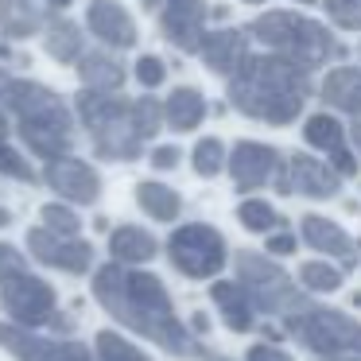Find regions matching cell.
Wrapping results in <instances>:
<instances>
[{
    "instance_id": "cell-1",
    "label": "cell",
    "mask_w": 361,
    "mask_h": 361,
    "mask_svg": "<svg viewBox=\"0 0 361 361\" xmlns=\"http://www.w3.org/2000/svg\"><path fill=\"white\" fill-rule=\"evenodd\" d=\"M94 299L121 326L136 330L140 338L156 342L159 350L175 353V357H202V345L195 342V330L183 326V319L175 314V303L159 276L140 272V268H125L113 260V264L94 272Z\"/></svg>"
},
{
    "instance_id": "cell-2",
    "label": "cell",
    "mask_w": 361,
    "mask_h": 361,
    "mask_svg": "<svg viewBox=\"0 0 361 361\" xmlns=\"http://www.w3.org/2000/svg\"><path fill=\"white\" fill-rule=\"evenodd\" d=\"M311 97V71L283 55H257L229 78V105L264 125H291Z\"/></svg>"
},
{
    "instance_id": "cell-3",
    "label": "cell",
    "mask_w": 361,
    "mask_h": 361,
    "mask_svg": "<svg viewBox=\"0 0 361 361\" xmlns=\"http://www.w3.org/2000/svg\"><path fill=\"white\" fill-rule=\"evenodd\" d=\"M249 35L264 43L272 55H283L291 63L307 66V71L326 66L330 59L342 55L330 27L311 16H299V12H264V16H257L249 24Z\"/></svg>"
},
{
    "instance_id": "cell-4",
    "label": "cell",
    "mask_w": 361,
    "mask_h": 361,
    "mask_svg": "<svg viewBox=\"0 0 361 361\" xmlns=\"http://www.w3.org/2000/svg\"><path fill=\"white\" fill-rule=\"evenodd\" d=\"M78 117L90 128L94 152L113 164H128L144 152V136L136 128L133 102L113 94H97V90H82L78 94Z\"/></svg>"
},
{
    "instance_id": "cell-5",
    "label": "cell",
    "mask_w": 361,
    "mask_h": 361,
    "mask_svg": "<svg viewBox=\"0 0 361 361\" xmlns=\"http://www.w3.org/2000/svg\"><path fill=\"white\" fill-rule=\"evenodd\" d=\"M233 268H237V283L249 291L252 307H257L260 314L291 319V314H299V311L311 307V299H307L311 291H307L303 283L295 288V280H291V276L283 272L272 257H264V252L241 249L233 257Z\"/></svg>"
},
{
    "instance_id": "cell-6",
    "label": "cell",
    "mask_w": 361,
    "mask_h": 361,
    "mask_svg": "<svg viewBox=\"0 0 361 361\" xmlns=\"http://www.w3.org/2000/svg\"><path fill=\"white\" fill-rule=\"evenodd\" d=\"M288 338H295L303 350L314 357H345V353H361V322L334 307H307V311L283 319Z\"/></svg>"
},
{
    "instance_id": "cell-7",
    "label": "cell",
    "mask_w": 361,
    "mask_h": 361,
    "mask_svg": "<svg viewBox=\"0 0 361 361\" xmlns=\"http://www.w3.org/2000/svg\"><path fill=\"white\" fill-rule=\"evenodd\" d=\"M167 260H171L187 280H214V276L226 268L229 249H226V237L214 226L190 221V226H179L171 233V241H167Z\"/></svg>"
},
{
    "instance_id": "cell-8",
    "label": "cell",
    "mask_w": 361,
    "mask_h": 361,
    "mask_svg": "<svg viewBox=\"0 0 361 361\" xmlns=\"http://www.w3.org/2000/svg\"><path fill=\"white\" fill-rule=\"evenodd\" d=\"M0 303L20 326H47L55 319V288L39 276H32L27 268L0 276Z\"/></svg>"
},
{
    "instance_id": "cell-9",
    "label": "cell",
    "mask_w": 361,
    "mask_h": 361,
    "mask_svg": "<svg viewBox=\"0 0 361 361\" xmlns=\"http://www.w3.org/2000/svg\"><path fill=\"white\" fill-rule=\"evenodd\" d=\"M0 350H8L16 361H97L90 345L43 338L32 326H20V322H0Z\"/></svg>"
},
{
    "instance_id": "cell-10",
    "label": "cell",
    "mask_w": 361,
    "mask_h": 361,
    "mask_svg": "<svg viewBox=\"0 0 361 361\" xmlns=\"http://www.w3.org/2000/svg\"><path fill=\"white\" fill-rule=\"evenodd\" d=\"M27 249L39 264L47 268H59V272H71V276H82L94 268V245L90 241H78V237H63V233H51L47 226L32 229L27 233Z\"/></svg>"
},
{
    "instance_id": "cell-11",
    "label": "cell",
    "mask_w": 361,
    "mask_h": 361,
    "mask_svg": "<svg viewBox=\"0 0 361 361\" xmlns=\"http://www.w3.org/2000/svg\"><path fill=\"white\" fill-rule=\"evenodd\" d=\"M159 27L171 47L198 55L206 39V0H159Z\"/></svg>"
},
{
    "instance_id": "cell-12",
    "label": "cell",
    "mask_w": 361,
    "mask_h": 361,
    "mask_svg": "<svg viewBox=\"0 0 361 361\" xmlns=\"http://www.w3.org/2000/svg\"><path fill=\"white\" fill-rule=\"evenodd\" d=\"M288 159L272 148V144H257V140H241L229 152V171H233V187L237 190H260L268 183H276V175L283 171Z\"/></svg>"
},
{
    "instance_id": "cell-13",
    "label": "cell",
    "mask_w": 361,
    "mask_h": 361,
    "mask_svg": "<svg viewBox=\"0 0 361 361\" xmlns=\"http://www.w3.org/2000/svg\"><path fill=\"white\" fill-rule=\"evenodd\" d=\"M47 187L55 190L63 202H78V206H94L97 195H102V179L97 171L86 164V159H74V156H59L47 164L43 171Z\"/></svg>"
},
{
    "instance_id": "cell-14",
    "label": "cell",
    "mask_w": 361,
    "mask_h": 361,
    "mask_svg": "<svg viewBox=\"0 0 361 361\" xmlns=\"http://www.w3.org/2000/svg\"><path fill=\"white\" fill-rule=\"evenodd\" d=\"M283 179H288V195H303V198H334L342 190V175L322 159L303 156V152L283 164Z\"/></svg>"
},
{
    "instance_id": "cell-15",
    "label": "cell",
    "mask_w": 361,
    "mask_h": 361,
    "mask_svg": "<svg viewBox=\"0 0 361 361\" xmlns=\"http://www.w3.org/2000/svg\"><path fill=\"white\" fill-rule=\"evenodd\" d=\"M86 27L94 32V39H102L113 51L136 47V24L117 0H94L86 8Z\"/></svg>"
},
{
    "instance_id": "cell-16",
    "label": "cell",
    "mask_w": 361,
    "mask_h": 361,
    "mask_svg": "<svg viewBox=\"0 0 361 361\" xmlns=\"http://www.w3.org/2000/svg\"><path fill=\"white\" fill-rule=\"evenodd\" d=\"M202 63L210 66L214 74H221V78H233L237 71L245 66V59H249V35L245 32H233V27H221V32H206L202 39Z\"/></svg>"
},
{
    "instance_id": "cell-17",
    "label": "cell",
    "mask_w": 361,
    "mask_h": 361,
    "mask_svg": "<svg viewBox=\"0 0 361 361\" xmlns=\"http://www.w3.org/2000/svg\"><path fill=\"white\" fill-rule=\"evenodd\" d=\"M299 237H303L314 252H322L326 260H353L357 257V241H353L338 221L319 218V214H307V218L299 221Z\"/></svg>"
},
{
    "instance_id": "cell-18",
    "label": "cell",
    "mask_w": 361,
    "mask_h": 361,
    "mask_svg": "<svg viewBox=\"0 0 361 361\" xmlns=\"http://www.w3.org/2000/svg\"><path fill=\"white\" fill-rule=\"evenodd\" d=\"M210 299H214V307H218L221 322H226L233 334H249V330L257 326V314L260 311L252 307L249 291H245L237 280H218L210 288Z\"/></svg>"
},
{
    "instance_id": "cell-19",
    "label": "cell",
    "mask_w": 361,
    "mask_h": 361,
    "mask_svg": "<svg viewBox=\"0 0 361 361\" xmlns=\"http://www.w3.org/2000/svg\"><path fill=\"white\" fill-rule=\"evenodd\" d=\"M78 78L86 90H97V94H117L125 86V63L113 59L109 51H86L78 59Z\"/></svg>"
},
{
    "instance_id": "cell-20",
    "label": "cell",
    "mask_w": 361,
    "mask_h": 361,
    "mask_svg": "<svg viewBox=\"0 0 361 361\" xmlns=\"http://www.w3.org/2000/svg\"><path fill=\"white\" fill-rule=\"evenodd\" d=\"M322 102L338 113L357 117L361 113V71L357 66H338V71H330L326 82H322Z\"/></svg>"
},
{
    "instance_id": "cell-21",
    "label": "cell",
    "mask_w": 361,
    "mask_h": 361,
    "mask_svg": "<svg viewBox=\"0 0 361 361\" xmlns=\"http://www.w3.org/2000/svg\"><path fill=\"white\" fill-rule=\"evenodd\" d=\"M109 252H113L117 264L128 268V264H148V260L159 252V245H156V237H152L148 229H140V226H117L113 237H109Z\"/></svg>"
},
{
    "instance_id": "cell-22",
    "label": "cell",
    "mask_w": 361,
    "mask_h": 361,
    "mask_svg": "<svg viewBox=\"0 0 361 361\" xmlns=\"http://www.w3.org/2000/svg\"><path fill=\"white\" fill-rule=\"evenodd\" d=\"M206 117V97L198 94L195 86H179L171 90V97L164 102V121L175 128V133H195Z\"/></svg>"
},
{
    "instance_id": "cell-23",
    "label": "cell",
    "mask_w": 361,
    "mask_h": 361,
    "mask_svg": "<svg viewBox=\"0 0 361 361\" xmlns=\"http://www.w3.org/2000/svg\"><path fill=\"white\" fill-rule=\"evenodd\" d=\"M43 27V12L32 0H0V32L8 39H32Z\"/></svg>"
},
{
    "instance_id": "cell-24",
    "label": "cell",
    "mask_w": 361,
    "mask_h": 361,
    "mask_svg": "<svg viewBox=\"0 0 361 361\" xmlns=\"http://www.w3.org/2000/svg\"><path fill=\"white\" fill-rule=\"evenodd\" d=\"M43 47H47L51 59H59V63H78L82 55H86V39H82V27L71 24V20L55 16L47 24V35H43Z\"/></svg>"
},
{
    "instance_id": "cell-25",
    "label": "cell",
    "mask_w": 361,
    "mask_h": 361,
    "mask_svg": "<svg viewBox=\"0 0 361 361\" xmlns=\"http://www.w3.org/2000/svg\"><path fill=\"white\" fill-rule=\"evenodd\" d=\"M136 202H140V210L156 221H175L183 210L179 190L164 187V183H140V187H136Z\"/></svg>"
},
{
    "instance_id": "cell-26",
    "label": "cell",
    "mask_w": 361,
    "mask_h": 361,
    "mask_svg": "<svg viewBox=\"0 0 361 361\" xmlns=\"http://www.w3.org/2000/svg\"><path fill=\"white\" fill-rule=\"evenodd\" d=\"M303 140L311 144V148L326 152V156H338V152H345V128H342V121L330 117V113H314L303 125Z\"/></svg>"
},
{
    "instance_id": "cell-27",
    "label": "cell",
    "mask_w": 361,
    "mask_h": 361,
    "mask_svg": "<svg viewBox=\"0 0 361 361\" xmlns=\"http://www.w3.org/2000/svg\"><path fill=\"white\" fill-rule=\"evenodd\" d=\"M299 283L311 295H330V291H338L345 283V272L334 260H307V264H299Z\"/></svg>"
},
{
    "instance_id": "cell-28",
    "label": "cell",
    "mask_w": 361,
    "mask_h": 361,
    "mask_svg": "<svg viewBox=\"0 0 361 361\" xmlns=\"http://www.w3.org/2000/svg\"><path fill=\"white\" fill-rule=\"evenodd\" d=\"M237 221H241L249 233H276V229L283 226L280 210H276L272 202H264V198H245V202L237 206Z\"/></svg>"
},
{
    "instance_id": "cell-29",
    "label": "cell",
    "mask_w": 361,
    "mask_h": 361,
    "mask_svg": "<svg viewBox=\"0 0 361 361\" xmlns=\"http://www.w3.org/2000/svg\"><path fill=\"white\" fill-rule=\"evenodd\" d=\"M94 350H97V361H152L140 345H133L125 334H117V330H102Z\"/></svg>"
},
{
    "instance_id": "cell-30",
    "label": "cell",
    "mask_w": 361,
    "mask_h": 361,
    "mask_svg": "<svg viewBox=\"0 0 361 361\" xmlns=\"http://www.w3.org/2000/svg\"><path fill=\"white\" fill-rule=\"evenodd\" d=\"M0 175H12V179H20V183L35 179V167L8 144V117H4V109H0Z\"/></svg>"
},
{
    "instance_id": "cell-31",
    "label": "cell",
    "mask_w": 361,
    "mask_h": 361,
    "mask_svg": "<svg viewBox=\"0 0 361 361\" xmlns=\"http://www.w3.org/2000/svg\"><path fill=\"white\" fill-rule=\"evenodd\" d=\"M190 164H195V171L202 175V179H214V175H218L221 167L229 164L226 144H221L218 136H206V140H198L195 152H190Z\"/></svg>"
},
{
    "instance_id": "cell-32",
    "label": "cell",
    "mask_w": 361,
    "mask_h": 361,
    "mask_svg": "<svg viewBox=\"0 0 361 361\" xmlns=\"http://www.w3.org/2000/svg\"><path fill=\"white\" fill-rule=\"evenodd\" d=\"M133 117H136L140 136H144V140H152V136L159 133V125H164V105H159L156 97H136V102H133Z\"/></svg>"
},
{
    "instance_id": "cell-33",
    "label": "cell",
    "mask_w": 361,
    "mask_h": 361,
    "mask_svg": "<svg viewBox=\"0 0 361 361\" xmlns=\"http://www.w3.org/2000/svg\"><path fill=\"white\" fill-rule=\"evenodd\" d=\"M43 226H47L51 233L78 237L82 221H78V214H74L71 206H63V202H47V206H43Z\"/></svg>"
},
{
    "instance_id": "cell-34",
    "label": "cell",
    "mask_w": 361,
    "mask_h": 361,
    "mask_svg": "<svg viewBox=\"0 0 361 361\" xmlns=\"http://www.w3.org/2000/svg\"><path fill=\"white\" fill-rule=\"evenodd\" d=\"M330 12V20H334L338 27H345V32H357L361 27V0H322Z\"/></svg>"
},
{
    "instance_id": "cell-35",
    "label": "cell",
    "mask_w": 361,
    "mask_h": 361,
    "mask_svg": "<svg viewBox=\"0 0 361 361\" xmlns=\"http://www.w3.org/2000/svg\"><path fill=\"white\" fill-rule=\"evenodd\" d=\"M164 78H167V66H164V59H156V55H144L140 63H136V82H140L144 90H156V86H164Z\"/></svg>"
},
{
    "instance_id": "cell-36",
    "label": "cell",
    "mask_w": 361,
    "mask_h": 361,
    "mask_svg": "<svg viewBox=\"0 0 361 361\" xmlns=\"http://www.w3.org/2000/svg\"><path fill=\"white\" fill-rule=\"evenodd\" d=\"M295 233H288V229H276L272 237L264 241V249L272 252V257H295Z\"/></svg>"
},
{
    "instance_id": "cell-37",
    "label": "cell",
    "mask_w": 361,
    "mask_h": 361,
    "mask_svg": "<svg viewBox=\"0 0 361 361\" xmlns=\"http://www.w3.org/2000/svg\"><path fill=\"white\" fill-rule=\"evenodd\" d=\"M27 260L20 249H12L8 241H0V276H12V272H24Z\"/></svg>"
},
{
    "instance_id": "cell-38",
    "label": "cell",
    "mask_w": 361,
    "mask_h": 361,
    "mask_svg": "<svg viewBox=\"0 0 361 361\" xmlns=\"http://www.w3.org/2000/svg\"><path fill=\"white\" fill-rule=\"evenodd\" d=\"M179 159H183V152L175 148V144H159V148L152 152V167H156V171H175Z\"/></svg>"
},
{
    "instance_id": "cell-39",
    "label": "cell",
    "mask_w": 361,
    "mask_h": 361,
    "mask_svg": "<svg viewBox=\"0 0 361 361\" xmlns=\"http://www.w3.org/2000/svg\"><path fill=\"white\" fill-rule=\"evenodd\" d=\"M245 361H295V357H288L276 342H257V345H249Z\"/></svg>"
},
{
    "instance_id": "cell-40",
    "label": "cell",
    "mask_w": 361,
    "mask_h": 361,
    "mask_svg": "<svg viewBox=\"0 0 361 361\" xmlns=\"http://www.w3.org/2000/svg\"><path fill=\"white\" fill-rule=\"evenodd\" d=\"M190 330H195V334H206V330H210V319H206L202 311H198V314H190Z\"/></svg>"
},
{
    "instance_id": "cell-41",
    "label": "cell",
    "mask_w": 361,
    "mask_h": 361,
    "mask_svg": "<svg viewBox=\"0 0 361 361\" xmlns=\"http://www.w3.org/2000/svg\"><path fill=\"white\" fill-rule=\"evenodd\" d=\"M350 136H353V144H357V152H361V113L353 117V125H350Z\"/></svg>"
},
{
    "instance_id": "cell-42",
    "label": "cell",
    "mask_w": 361,
    "mask_h": 361,
    "mask_svg": "<svg viewBox=\"0 0 361 361\" xmlns=\"http://www.w3.org/2000/svg\"><path fill=\"white\" fill-rule=\"evenodd\" d=\"M202 361H233V357H226V353H210V350H202Z\"/></svg>"
},
{
    "instance_id": "cell-43",
    "label": "cell",
    "mask_w": 361,
    "mask_h": 361,
    "mask_svg": "<svg viewBox=\"0 0 361 361\" xmlns=\"http://www.w3.org/2000/svg\"><path fill=\"white\" fill-rule=\"evenodd\" d=\"M319 361H361V353H345V357H319Z\"/></svg>"
},
{
    "instance_id": "cell-44",
    "label": "cell",
    "mask_w": 361,
    "mask_h": 361,
    "mask_svg": "<svg viewBox=\"0 0 361 361\" xmlns=\"http://www.w3.org/2000/svg\"><path fill=\"white\" fill-rule=\"evenodd\" d=\"M8 221H12V214H8V210H0V229L8 226Z\"/></svg>"
},
{
    "instance_id": "cell-45",
    "label": "cell",
    "mask_w": 361,
    "mask_h": 361,
    "mask_svg": "<svg viewBox=\"0 0 361 361\" xmlns=\"http://www.w3.org/2000/svg\"><path fill=\"white\" fill-rule=\"evenodd\" d=\"M51 8H66V4H71V0H47Z\"/></svg>"
},
{
    "instance_id": "cell-46",
    "label": "cell",
    "mask_w": 361,
    "mask_h": 361,
    "mask_svg": "<svg viewBox=\"0 0 361 361\" xmlns=\"http://www.w3.org/2000/svg\"><path fill=\"white\" fill-rule=\"evenodd\" d=\"M245 4H264V0H245ZM295 4H311V0H295Z\"/></svg>"
}]
</instances>
